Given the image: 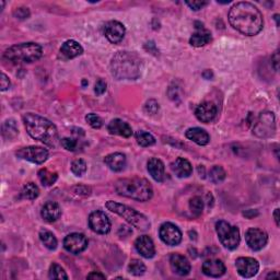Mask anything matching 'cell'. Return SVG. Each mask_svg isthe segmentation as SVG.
<instances>
[{
    "instance_id": "cell-33",
    "label": "cell",
    "mask_w": 280,
    "mask_h": 280,
    "mask_svg": "<svg viewBox=\"0 0 280 280\" xmlns=\"http://www.w3.org/2000/svg\"><path fill=\"white\" fill-rule=\"evenodd\" d=\"M226 177H227V173L225 170H223V167L220 165H214L209 173L210 181L214 184L222 183L226 180Z\"/></svg>"
},
{
    "instance_id": "cell-26",
    "label": "cell",
    "mask_w": 280,
    "mask_h": 280,
    "mask_svg": "<svg viewBox=\"0 0 280 280\" xmlns=\"http://www.w3.org/2000/svg\"><path fill=\"white\" fill-rule=\"evenodd\" d=\"M104 162L110 167L112 171L114 172H119L124 170V167L126 166V156L121 153H115V154H111L104 158Z\"/></svg>"
},
{
    "instance_id": "cell-17",
    "label": "cell",
    "mask_w": 280,
    "mask_h": 280,
    "mask_svg": "<svg viewBox=\"0 0 280 280\" xmlns=\"http://www.w3.org/2000/svg\"><path fill=\"white\" fill-rule=\"evenodd\" d=\"M135 247L137 252L145 259H153L156 255L155 243L148 235H141L136 240Z\"/></svg>"
},
{
    "instance_id": "cell-52",
    "label": "cell",
    "mask_w": 280,
    "mask_h": 280,
    "mask_svg": "<svg viewBox=\"0 0 280 280\" xmlns=\"http://www.w3.org/2000/svg\"><path fill=\"white\" fill-rule=\"evenodd\" d=\"M275 20H276L277 26H279V15L278 14H275Z\"/></svg>"
},
{
    "instance_id": "cell-40",
    "label": "cell",
    "mask_w": 280,
    "mask_h": 280,
    "mask_svg": "<svg viewBox=\"0 0 280 280\" xmlns=\"http://www.w3.org/2000/svg\"><path fill=\"white\" fill-rule=\"evenodd\" d=\"M159 109H160L159 103H158L157 101H155V100H150V101H148V102L146 103V105H145V111L147 112L148 114H150V115H155V114H157L158 112H159Z\"/></svg>"
},
{
    "instance_id": "cell-27",
    "label": "cell",
    "mask_w": 280,
    "mask_h": 280,
    "mask_svg": "<svg viewBox=\"0 0 280 280\" xmlns=\"http://www.w3.org/2000/svg\"><path fill=\"white\" fill-rule=\"evenodd\" d=\"M185 135L189 140L194 141L199 146H206L209 143V140H210V137L209 135H208V133L205 130H203V128H199V127L189 128V130L186 131Z\"/></svg>"
},
{
    "instance_id": "cell-29",
    "label": "cell",
    "mask_w": 280,
    "mask_h": 280,
    "mask_svg": "<svg viewBox=\"0 0 280 280\" xmlns=\"http://www.w3.org/2000/svg\"><path fill=\"white\" fill-rule=\"evenodd\" d=\"M19 135V130L15 121L13 119H7V121L3 124V136L4 138L11 140L14 139Z\"/></svg>"
},
{
    "instance_id": "cell-48",
    "label": "cell",
    "mask_w": 280,
    "mask_h": 280,
    "mask_svg": "<svg viewBox=\"0 0 280 280\" xmlns=\"http://www.w3.org/2000/svg\"><path fill=\"white\" fill-rule=\"evenodd\" d=\"M243 216L246 218L249 219H252L253 217H256V216H259V212L256 210H253V209H250V210H246L243 212Z\"/></svg>"
},
{
    "instance_id": "cell-7",
    "label": "cell",
    "mask_w": 280,
    "mask_h": 280,
    "mask_svg": "<svg viewBox=\"0 0 280 280\" xmlns=\"http://www.w3.org/2000/svg\"><path fill=\"white\" fill-rule=\"evenodd\" d=\"M216 231L221 244L228 250H235L241 241L240 231L236 227L231 226L229 222L220 220L216 223Z\"/></svg>"
},
{
    "instance_id": "cell-36",
    "label": "cell",
    "mask_w": 280,
    "mask_h": 280,
    "mask_svg": "<svg viewBox=\"0 0 280 280\" xmlns=\"http://www.w3.org/2000/svg\"><path fill=\"white\" fill-rule=\"evenodd\" d=\"M49 276L51 279H68V275L66 274L65 269H63L61 266H59L58 264H52L50 267V273Z\"/></svg>"
},
{
    "instance_id": "cell-8",
    "label": "cell",
    "mask_w": 280,
    "mask_h": 280,
    "mask_svg": "<svg viewBox=\"0 0 280 280\" xmlns=\"http://www.w3.org/2000/svg\"><path fill=\"white\" fill-rule=\"evenodd\" d=\"M276 132V119L271 112H263L256 121L253 133L260 138H269L275 135Z\"/></svg>"
},
{
    "instance_id": "cell-45",
    "label": "cell",
    "mask_w": 280,
    "mask_h": 280,
    "mask_svg": "<svg viewBox=\"0 0 280 280\" xmlns=\"http://www.w3.org/2000/svg\"><path fill=\"white\" fill-rule=\"evenodd\" d=\"M74 189H75V193H77L79 195H84V196L90 195V191H91L90 188L87 187V186H76V187H74Z\"/></svg>"
},
{
    "instance_id": "cell-49",
    "label": "cell",
    "mask_w": 280,
    "mask_h": 280,
    "mask_svg": "<svg viewBox=\"0 0 280 280\" xmlns=\"http://www.w3.org/2000/svg\"><path fill=\"white\" fill-rule=\"evenodd\" d=\"M203 77H204L205 79H211V78L213 77L212 71H211V70H205V71H204V74H203Z\"/></svg>"
},
{
    "instance_id": "cell-10",
    "label": "cell",
    "mask_w": 280,
    "mask_h": 280,
    "mask_svg": "<svg viewBox=\"0 0 280 280\" xmlns=\"http://www.w3.org/2000/svg\"><path fill=\"white\" fill-rule=\"evenodd\" d=\"M245 241L252 251H261L268 242V235L265 231L251 228L246 231Z\"/></svg>"
},
{
    "instance_id": "cell-18",
    "label": "cell",
    "mask_w": 280,
    "mask_h": 280,
    "mask_svg": "<svg viewBox=\"0 0 280 280\" xmlns=\"http://www.w3.org/2000/svg\"><path fill=\"white\" fill-rule=\"evenodd\" d=\"M226 266L221 260L211 259L207 260L203 264V273L208 277L218 278L226 274Z\"/></svg>"
},
{
    "instance_id": "cell-37",
    "label": "cell",
    "mask_w": 280,
    "mask_h": 280,
    "mask_svg": "<svg viewBox=\"0 0 280 280\" xmlns=\"http://www.w3.org/2000/svg\"><path fill=\"white\" fill-rule=\"evenodd\" d=\"M71 172H73L76 177H82L87 172V163L82 159H77L71 163Z\"/></svg>"
},
{
    "instance_id": "cell-5",
    "label": "cell",
    "mask_w": 280,
    "mask_h": 280,
    "mask_svg": "<svg viewBox=\"0 0 280 280\" xmlns=\"http://www.w3.org/2000/svg\"><path fill=\"white\" fill-rule=\"evenodd\" d=\"M43 50L36 43H21L6 50L5 58L12 62H33L42 57Z\"/></svg>"
},
{
    "instance_id": "cell-1",
    "label": "cell",
    "mask_w": 280,
    "mask_h": 280,
    "mask_svg": "<svg viewBox=\"0 0 280 280\" xmlns=\"http://www.w3.org/2000/svg\"><path fill=\"white\" fill-rule=\"evenodd\" d=\"M229 22L240 33L247 36L259 34L264 27L262 12L257 7L247 2L232 6L229 11Z\"/></svg>"
},
{
    "instance_id": "cell-3",
    "label": "cell",
    "mask_w": 280,
    "mask_h": 280,
    "mask_svg": "<svg viewBox=\"0 0 280 280\" xmlns=\"http://www.w3.org/2000/svg\"><path fill=\"white\" fill-rule=\"evenodd\" d=\"M142 62L132 52H118L111 61V73L118 80H136L141 75Z\"/></svg>"
},
{
    "instance_id": "cell-31",
    "label": "cell",
    "mask_w": 280,
    "mask_h": 280,
    "mask_svg": "<svg viewBox=\"0 0 280 280\" xmlns=\"http://www.w3.org/2000/svg\"><path fill=\"white\" fill-rule=\"evenodd\" d=\"M38 195H39V189L36 184L32 182L26 184L21 190V197L25 199H29V201H34V199L38 197Z\"/></svg>"
},
{
    "instance_id": "cell-2",
    "label": "cell",
    "mask_w": 280,
    "mask_h": 280,
    "mask_svg": "<svg viewBox=\"0 0 280 280\" xmlns=\"http://www.w3.org/2000/svg\"><path fill=\"white\" fill-rule=\"evenodd\" d=\"M23 122H25L28 134L32 138L50 147L56 146L58 141V131L49 119L37 114L27 113L23 115Z\"/></svg>"
},
{
    "instance_id": "cell-43",
    "label": "cell",
    "mask_w": 280,
    "mask_h": 280,
    "mask_svg": "<svg viewBox=\"0 0 280 280\" xmlns=\"http://www.w3.org/2000/svg\"><path fill=\"white\" fill-rule=\"evenodd\" d=\"M186 5L190 8V9L198 11L203 9L205 6H207L208 3L207 2H186Z\"/></svg>"
},
{
    "instance_id": "cell-9",
    "label": "cell",
    "mask_w": 280,
    "mask_h": 280,
    "mask_svg": "<svg viewBox=\"0 0 280 280\" xmlns=\"http://www.w3.org/2000/svg\"><path fill=\"white\" fill-rule=\"evenodd\" d=\"M17 156L20 159L27 160V161H30L32 163L42 164L46 161L47 158H49V151L44 149L43 147L30 146L17 151Z\"/></svg>"
},
{
    "instance_id": "cell-42",
    "label": "cell",
    "mask_w": 280,
    "mask_h": 280,
    "mask_svg": "<svg viewBox=\"0 0 280 280\" xmlns=\"http://www.w3.org/2000/svg\"><path fill=\"white\" fill-rule=\"evenodd\" d=\"M106 87H107L106 82L104 81L103 79H99L97 83H95V85H94V91H95V93H97V95H102L104 92L106 91Z\"/></svg>"
},
{
    "instance_id": "cell-19",
    "label": "cell",
    "mask_w": 280,
    "mask_h": 280,
    "mask_svg": "<svg viewBox=\"0 0 280 280\" xmlns=\"http://www.w3.org/2000/svg\"><path fill=\"white\" fill-rule=\"evenodd\" d=\"M170 265L172 270L179 276H187L190 273L189 261L181 254H172L170 257Z\"/></svg>"
},
{
    "instance_id": "cell-24",
    "label": "cell",
    "mask_w": 280,
    "mask_h": 280,
    "mask_svg": "<svg viewBox=\"0 0 280 280\" xmlns=\"http://www.w3.org/2000/svg\"><path fill=\"white\" fill-rule=\"evenodd\" d=\"M147 167H148L149 174L151 175V177H153V179L155 181L163 182L164 175H165V173H164L165 167H164V164L161 160L158 159V158H151L148 161Z\"/></svg>"
},
{
    "instance_id": "cell-34",
    "label": "cell",
    "mask_w": 280,
    "mask_h": 280,
    "mask_svg": "<svg viewBox=\"0 0 280 280\" xmlns=\"http://www.w3.org/2000/svg\"><path fill=\"white\" fill-rule=\"evenodd\" d=\"M128 271L134 276H142L146 273V265L140 260H132L128 265Z\"/></svg>"
},
{
    "instance_id": "cell-47",
    "label": "cell",
    "mask_w": 280,
    "mask_h": 280,
    "mask_svg": "<svg viewBox=\"0 0 280 280\" xmlns=\"http://www.w3.org/2000/svg\"><path fill=\"white\" fill-rule=\"evenodd\" d=\"M88 279H105V276L101 273H97V271H92L91 274L87 276Z\"/></svg>"
},
{
    "instance_id": "cell-16",
    "label": "cell",
    "mask_w": 280,
    "mask_h": 280,
    "mask_svg": "<svg viewBox=\"0 0 280 280\" xmlns=\"http://www.w3.org/2000/svg\"><path fill=\"white\" fill-rule=\"evenodd\" d=\"M217 106L216 104L209 101H206L199 104L195 110V116L199 122L202 123H210L217 116Z\"/></svg>"
},
{
    "instance_id": "cell-39",
    "label": "cell",
    "mask_w": 280,
    "mask_h": 280,
    "mask_svg": "<svg viewBox=\"0 0 280 280\" xmlns=\"http://www.w3.org/2000/svg\"><path fill=\"white\" fill-rule=\"evenodd\" d=\"M60 143H61V146L63 148H65L66 150H68V151H76L78 149V145H79L77 139L68 138V137L62 138L61 141H60Z\"/></svg>"
},
{
    "instance_id": "cell-28",
    "label": "cell",
    "mask_w": 280,
    "mask_h": 280,
    "mask_svg": "<svg viewBox=\"0 0 280 280\" xmlns=\"http://www.w3.org/2000/svg\"><path fill=\"white\" fill-rule=\"evenodd\" d=\"M39 239H41L42 243L49 250L54 251L57 249L58 242H57V239H56V236L53 234V232L46 229H42L41 231H39Z\"/></svg>"
},
{
    "instance_id": "cell-22",
    "label": "cell",
    "mask_w": 280,
    "mask_h": 280,
    "mask_svg": "<svg viewBox=\"0 0 280 280\" xmlns=\"http://www.w3.org/2000/svg\"><path fill=\"white\" fill-rule=\"evenodd\" d=\"M107 130L112 135H117V136H122V137L128 138L133 135V130L130 126V124L122 121V119L116 118L112 121L109 126Z\"/></svg>"
},
{
    "instance_id": "cell-46",
    "label": "cell",
    "mask_w": 280,
    "mask_h": 280,
    "mask_svg": "<svg viewBox=\"0 0 280 280\" xmlns=\"http://www.w3.org/2000/svg\"><path fill=\"white\" fill-rule=\"evenodd\" d=\"M271 61H273V66L275 68V70L279 69V52L276 51L275 54L273 55V57H271Z\"/></svg>"
},
{
    "instance_id": "cell-14",
    "label": "cell",
    "mask_w": 280,
    "mask_h": 280,
    "mask_svg": "<svg viewBox=\"0 0 280 280\" xmlns=\"http://www.w3.org/2000/svg\"><path fill=\"white\" fill-rule=\"evenodd\" d=\"M236 270L240 276L243 278H252L260 270V264L252 257H240L235 262Z\"/></svg>"
},
{
    "instance_id": "cell-11",
    "label": "cell",
    "mask_w": 280,
    "mask_h": 280,
    "mask_svg": "<svg viewBox=\"0 0 280 280\" xmlns=\"http://www.w3.org/2000/svg\"><path fill=\"white\" fill-rule=\"evenodd\" d=\"M89 227L95 233L106 234L111 231V221L105 212L97 210L89 216Z\"/></svg>"
},
{
    "instance_id": "cell-21",
    "label": "cell",
    "mask_w": 280,
    "mask_h": 280,
    "mask_svg": "<svg viewBox=\"0 0 280 280\" xmlns=\"http://www.w3.org/2000/svg\"><path fill=\"white\" fill-rule=\"evenodd\" d=\"M171 169L173 173L180 179L188 178L193 173V166H191L188 160L184 158H178L171 164Z\"/></svg>"
},
{
    "instance_id": "cell-13",
    "label": "cell",
    "mask_w": 280,
    "mask_h": 280,
    "mask_svg": "<svg viewBox=\"0 0 280 280\" xmlns=\"http://www.w3.org/2000/svg\"><path fill=\"white\" fill-rule=\"evenodd\" d=\"M63 247L71 254H80L88 247V240L82 233H71L63 240Z\"/></svg>"
},
{
    "instance_id": "cell-12",
    "label": "cell",
    "mask_w": 280,
    "mask_h": 280,
    "mask_svg": "<svg viewBox=\"0 0 280 280\" xmlns=\"http://www.w3.org/2000/svg\"><path fill=\"white\" fill-rule=\"evenodd\" d=\"M159 234L162 241L167 245L175 246L179 245L182 241L181 230L171 222L163 223V225L160 227Z\"/></svg>"
},
{
    "instance_id": "cell-51",
    "label": "cell",
    "mask_w": 280,
    "mask_h": 280,
    "mask_svg": "<svg viewBox=\"0 0 280 280\" xmlns=\"http://www.w3.org/2000/svg\"><path fill=\"white\" fill-rule=\"evenodd\" d=\"M266 278H278V274H269Z\"/></svg>"
},
{
    "instance_id": "cell-41",
    "label": "cell",
    "mask_w": 280,
    "mask_h": 280,
    "mask_svg": "<svg viewBox=\"0 0 280 280\" xmlns=\"http://www.w3.org/2000/svg\"><path fill=\"white\" fill-rule=\"evenodd\" d=\"M13 15L19 20H25L30 17V10L28 9V8L20 7L13 11Z\"/></svg>"
},
{
    "instance_id": "cell-35",
    "label": "cell",
    "mask_w": 280,
    "mask_h": 280,
    "mask_svg": "<svg viewBox=\"0 0 280 280\" xmlns=\"http://www.w3.org/2000/svg\"><path fill=\"white\" fill-rule=\"evenodd\" d=\"M189 209H190L191 213L196 216V217L201 216L204 210V201L202 199V197L194 196L193 198H190Z\"/></svg>"
},
{
    "instance_id": "cell-44",
    "label": "cell",
    "mask_w": 280,
    "mask_h": 280,
    "mask_svg": "<svg viewBox=\"0 0 280 280\" xmlns=\"http://www.w3.org/2000/svg\"><path fill=\"white\" fill-rule=\"evenodd\" d=\"M0 89L2 91H6L10 88V80L7 77L6 74H2V82H0Z\"/></svg>"
},
{
    "instance_id": "cell-4",
    "label": "cell",
    "mask_w": 280,
    "mask_h": 280,
    "mask_svg": "<svg viewBox=\"0 0 280 280\" xmlns=\"http://www.w3.org/2000/svg\"><path fill=\"white\" fill-rule=\"evenodd\" d=\"M115 190L118 195L135 199L138 202H147L153 198L154 189L151 184L142 178L121 179L115 183Z\"/></svg>"
},
{
    "instance_id": "cell-50",
    "label": "cell",
    "mask_w": 280,
    "mask_h": 280,
    "mask_svg": "<svg viewBox=\"0 0 280 280\" xmlns=\"http://www.w3.org/2000/svg\"><path fill=\"white\" fill-rule=\"evenodd\" d=\"M274 219H275L277 227H279V209H278V208H277V209H275V211H274Z\"/></svg>"
},
{
    "instance_id": "cell-15",
    "label": "cell",
    "mask_w": 280,
    "mask_h": 280,
    "mask_svg": "<svg viewBox=\"0 0 280 280\" xmlns=\"http://www.w3.org/2000/svg\"><path fill=\"white\" fill-rule=\"evenodd\" d=\"M126 33L123 23L118 21H110L104 26V35L111 43L117 44L122 41Z\"/></svg>"
},
{
    "instance_id": "cell-23",
    "label": "cell",
    "mask_w": 280,
    "mask_h": 280,
    "mask_svg": "<svg viewBox=\"0 0 280 280\" xmlns=\"http://www.w3.org/2000/svg\"><path fill=\"white\" fill-rule=\"evenodd\" d=\"M83 53L82 46L78 42L74 41V39H69L66 41L60 47V54L63 56V58L66 59H73L78 57Z\"/></svg>"
},
{
    "instance_id": "cell-30",
    "label": "cell",
    "mask_w": 280,
    "mask_h": 280,
    "mask_svg": "<svg viewBox=\"0 0 280 280\" xmlns=\"http://www.w3.org/2000/svg\"><path fill=\"white\" fill-rule=\"evenodd\" d=\"M38 179L43 184V186H52L58 179V174L56 172H51L47 169H41L38 171Z\"/></svg>"
},
{
    "instance_id": "cell-25",
    "label": "cell",
    "mask_w": 280,
    "mask_h": 280,
    "mask_svg": "<svg viewBox=\"0 0 280 280\" xmlns=\"http://www.w3.org/2000/svg\"><path fill=\"white\" fill-rule=\"evenodd\" d=\"M41 214H42V218L46 222L52 223L59 219V217L61 216V209L57 203L49 202L43 206Z\"/></svg>"
},
{
    "instance_id": "cell-38",
    "label": "cell",
    "mask_w": 280,
    "mask_h": 280,
    "mask_svg": "<svg viewBox=\"0 0 280 280\" xmlns=\"http://www.w3.org/2000/svg\"><path fill=\"white\" fill-rule=\"evenodd\" d=\"M85 121L92 128H94V130H99V128H101L103 126L102 118L94 113L88 114L85 116Z\"/></svg>"
},
{
    "instance_id": "cell-20",
    "label": "cell",
    "mask_w": 280,
    "mask_h": 280,
    "mask_svg": "<svg viewBox=\"0 0 280 280\" xmlns=\"http://www.w3.org/2000/svg\"><path fill=\"white\" fill-rule=\"evenodd\" d=\"M196 32L189 38V44L194 47H203L211 42V33L201 23L196 22Z\"/></svg>"
},
{
    "instance_id": "cell-32",
    "label": "cell",
    "mask_w": 280,
    "mask_h": 280,
    "mask_svg": "<svg viewBox=\"0 0 280 280\" xmlns=\"http://www.w3.org/2000/svg\"><path fill=\"white\" fill-rule=\"evenodd\" d=\"M135 137L141 147H150L156 143V138L154 136L145 131L137 132L135 135Z\"/></svg>"
},
{
    "instance_id": "cell-6",
    "label": "cell",
    "mask_w": 280,
    "mask_h": 280,
    "mask_svg": "<svg viewBox=\"0 0 280 280\" xmlns=\"http://www.w3.org/2000/svg\"><path fill=\"white\" fill-rule=\"evenodd\" d=\"M105 206L110 211L121 216V217H123L128 223H131L133 227L137 228L141 231H147L150 229V221L148 220L146 216L133 209V208L113 201L107 202Z\"/></svg>"
}]
</instances>
